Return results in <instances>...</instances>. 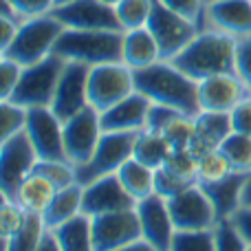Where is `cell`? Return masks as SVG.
Segmentation results:
<instances>
[{"label": "cell", "instance_id": "obj_1", "mask_svg": "<svg viewBox=\"0 0 251 251\" xmlns=\"http://www.w3.org/2000/svg\"><path fill=\"white\" fill-rule=\"evenodd\" d=\"M134 73V88L146 95L152 104H163L183 115L196 117L201 113L199 82L178 71L170 60H159Z\"/></svg>", "mask_w": 251, "mask_h": 251}, {"label": "cell", "instance_id": "obj_2", "mask_svg": "<svg viewBox=\"0 0 251 251\" xmlns=\"http://www.w3.org/2000/svg\"><path fill=\"white\" fill-rule=\"evenodd\" d=\"M170 62L194 82L221 73H236V38L216 29L199 31L194 40Z\"/></svg>", "mask_w": 251, "mask_h": 251}, {"label": "cell", "instance_id": "obj_3", "mask_svg": "<svg viewBox=\"0 0 251 251\" xmlns=\"http://www.w3.org/2000/svg\"><path fill=\"white\" fill-rule=\"evenodd\" d=\"M53 53L66 62H82L88 66L124 62V31L64 29Z\"/></svg>", "mask_w": 251, "mask_h": 251}, {"label": "cell", "instance_id": "obj_4", "mask_svg": "<svg viewBox=\"0 0 251 251\" xmlns=\"http://www.w3.org/2000/svg\"><path fill=\"white\" fill-rule=\"evenodd\" d=\"M62 31H64V25L51 13L29 18L20 25L16 40L11 42V47L2 51V57L20 64L22 69L38 64L53 53Z\"/></svg>", "mask_w": 251, "mask_h": 251}, {"label": "cell", "instance_id": "obj_5", "mask_svg": "<svg viewBox=\"0 0 251 251\" xmlns=\"http://www.w3.org/2000/svg\"><path fill=\"white\" fill-rule=\"evenodd\" d=\"M64 66H66V60L55 55V53H51L49 57H44L42 62H38L33 66H25L20 79H18L16 91L4 101L18 104L26 110L44 108V106L51 108L53 95H55V88Z\"/></svg>", "mask_w": 251, "mask_h": 251}, {"label": "cell", "instance_id": "obj_6", "mask_svg": "<svg viewBox=\"0 0 251 251\" xmlns=\"http://www.w3.org/2000/svg\"><path fill=\"white\" fill-rule=\"evenodd\" d=\"M134 139L137 132H104L91 159L75 168V181L79 185H88L101 176L117 174L126 161L132 159Z\"/></svg>", "mask_w": 251, "mask_h": 251}, {"label": "cell", "instance_id": "obj_7", "mask_svg": "<svg viewBox=\"0 0 251 251\" xmlns=\"http://www.w3.org/2000/svg\"><path fill=\"white\" fill-rule=\"evenodd\" d=\"M35 161L38 154L25 130L0 141V194L4 201H16L18 187L33 172Z\"/></svg>", "mask_w": 251, "mask_h": 251}, {"label": "cell", "instance_id": "obj_8", "mask_svg": "<svg viewBox=\"0 0 251 251\" xmlns=\"http://www.w3.org/2000/svg\"><path fill=\"white\" fill-rule=\"evenodd\" d=\"M134 91H137L134 88V73L124 62L91 66V73H88V104L95 110L104 113V110L113 108L115 104L126 100L128 95H132Z\"/></svg>", "mask_w": 251, "mask_h": 251}, {"label": "cell", "instance_id": "obj_9", "mask_svg": "<svg viewBox=\"0 0 251 251\" xmlns=\"http://www.w3.org/2000/svg\"><path fill=\"white\" fill-rule=\"evenodd\" d=\"M146 26L159 44L161 60H172L174 55H178L199 33L196 25L168 9L161 0H152L150 18H148Z\"/></svg>", "mask_w": 251, "mask_h": 251}, {"label": "cell", "instance_id": "obj_10", "mask_svg": "<svg viewBox=\"0 0 251 251\" xmlns=\"http://www.w3.org/2000/svg\"><path fill=\"white\" fill-rule=\"evenodd\" d=\"M25 132L29 137L38 159L69 161L66 159V150H64V124L57 119V115L49 106L26 110Z\"/></svg>", "mask_w": 251, "mask_h": 251}, {"label": "cell", "instance_id": "obj_11", "mask_svg": "<svg viewBox=\"0 0 251 251\" xmlns=\"http://www.w3.org/2000/svg\"><path fill=\"white\" fill-rule=\"evenodd\" d=\"M91 231H93V247H95V251H115L143 238L141 223H139L134 207L93 216Z\"/></svg>", "mask_w": 251, "mask_h": 251}, {"label": "cell", "instance_id": "obj_12", "mask_svg": "<svg viewBox=\"0 0 251 251\" xmlns=\"http://www.w3.org/2000/svg\"><path fill=\"white\" fill-rule=\"evenodd\" d=\"M53 18L64 25V29L79 31H124L113 4L101 0H73V2L53 7Z\"/></svg>", "mask_w": 251, "mask_h": 251}, {"label": "cell", "instance_id": "obj_13", "mask_svg": "<svg viewBox=\"0 0 251 251\" xmlns=\"http://www.w3.org/2000/svg\"><path fill=\"white\" fill-rule=\"evenodd\" d=\"M101 134H104V130H101V115H100V110H95L93 106H86V108L79 110L77 115L66 119L64 122L66 159H69L75 168L84 165L93 156Z\"/></svg>", "mask_w": 251, "mask_h": 251}, {"label": "cell", "instance_id": "obj_14", "mask_svg": "<svg viewBox=\"0 0 251 251\" xmlns=\"http://www.w3.org/2000/svg\"><path fill=\"white\" fill-rule=\"evenodd\" d=\"M165 201L176 229H214V225L218 223L216 209L199 183Z\"/></svg>", "mask_w": 251, "mask_h": 251}, {"label": "cell", "instance_id": "obj_15", "mask_svg": "<svg viewBox=\"0 0 251 251\" xmlns=\"http://www.w3.org/2000/svg\"><path fill=\"white\" fill-rule=\"evenodd\" d=\"M88 73L91 66L82 62H66L64 71L60 75L55 95L51 101V110L57 115L62 124L84 110L88 104Z\"/></svg>", "mask_w": 251, "mask_h": 251}, {"label": "cell", "instance_id": "obj_16", "mask_svg": "<svg viewBox=\"0 0 251 251\" xmlns=\"http://www.w3.org/2000/svg\"><path fill=\"white\" fill-rule=\"evenodd\" d=\"M137 216L141 223V236L146 243H150L156 251H170L174 238L172 216H170L168 201L159 194H150L137 203Z\"/></svg>", "mask_w": 251, "mask_h": 251}, {"label": "cell", "instance_id": "obj_17", "mask_svg": "<svg viewBox=\"0 0 251 251\" xmlns=\"http://www.w3.org/2000/svg\"><path fill=\"white\" fill-rule=\"evenodd\" d=\"M137 207V201L128 194V190L122 185L117 174H108L97 181L84 185L82 196V214L86 216H100V214L119 212V209Z\"/></svg>", "mask_w": 251, "mask_h": 251}, {"label": "cell", "instance_id": "obj_18", "mask_svg": "<svg viewBox=\"0 0 251 251\" xmlns=\"http://www.w3.org/2000/svg\"><path fill=\"white\" fill-rule=\"evenodd\" d=\"M245 97H249V91L236 73L212 75L199 82L201 113H231Z\"/></svg>", "mask_w": 251, "mask_h": 251}, {"label": "cell", "instance_id": "obj_19", "mask_svg": "<svg viewBox=\"0 0 251 251\" xmlns=\"http://www.w3.org/2000/svg\"><path fill=\"white\" fill-rule=\"evenodd\" d=\"M207 29L238 38L251 35V0H218L205 7Z\"/></svg>", "mask_w": 251, "mask_h": 251}, {"label": "cell", "instance_id": "obj_20", "mask_svg": "<svg viewBox=\"0 0 251 251\" xmlns=\"http://www.w3.org/2000/svg\"><path fill=\"white\" fill-rule=\"evenodd\" d=\"M152 101L139 91L128 95L113 108L104 110L101 115V130L104 132H141L148 122V110Z\"/></svg>", "mask_w": 251, "mask_h": 251}, {"label": "cell", "instance_id": "obj_21", "mask_svg": "<svg viewBox=\"0 0 251 251\" xmlns=\"http://www.w3.org/2000/svg\"><path fill=\"white\" fill-rule=\"evenodd\" d=\"M249 174H240V172H231L225 178L214 183H199L205 190V194L209 196L214 209H216L218 221L223 218H231L236 214V209H240V199H243V187L247 181Z\"/></svg>", "mask_w": 251, "mask_h": 251}, {"label": "cell", "instance_id": "obj_22", "mask_svg": "<svg viewBox=\"0 0 251 251\" xmlns=\"http://www.w3.org/2000/svg\"><path fill=\"white\" fill-rule=\"evenodd\" d=\"M194 119H196V134L190 146V152L194 156L203 154L207 150H214V148H221V143L234 132L229 113H207V110H203Z\"/></svg>", "mask_w": 251, "mask_h": 251}, {"label": "cell", "instance_id": "obj_23", "mask_svg": "<svg viewBox=\"0 0 251 251\" xmlns=\"http://www.w3.org/2000/svg\"><path fill=\"white\" fill-rule=\"evenodd\" d=\"M161 60V51L154 35L148 26L132 31H124V64L132 71H141L156 64Z\"/></svg>", "mask_w": 251, "mask_h": 251}, {"label": "cell", "instance_id": "obj_24", "mask_svg": "<svg viewBox=\"0 0 251 251\" xmlns=\"http://www.w3.org/2000/svg\"><path fill=\"white\" fill-rule=\"evenodd\" d=\"M82 196H84V185H79V183L57 190L53 201L49 203V207L42 212L44 227L55 229V227L64 225L66 221L75 218L77 214H82Z\"/></svg>", "mask_w": 251, "mask_h": 251}, {"label": "cell", "instance_id": "obj_25", "mask_svg": "<svg viewBox=\"0 0 251 251\" xmlns=\"http://www.w3.org/2000/svg\"><path fill=\"white\" fill-rule=\"evenodd\" d=\"M57 187L53 185L49 178H44L42 174L31 172L29 176L22 181V185L18 187L16 203L20 207H25L29 214H38L42 216V212L49 207V203L53 201Z\"/></svg>", "mask_w": 251, "mask_h": 251}, {"label": "cell", "instance_id": "obj_26", "mask_svg": "<svg viewBox=\"0 0 251 251\" xmlns=\"http://www.w3.org/2000/svg\"><path fill=\"white\" fill-rule=\"evenodd\" d=\"M62 251H95L93 247L91 216L77 214L75 218L66 221L64 225L51 229Z\"/></svg>", "mask_w": 251, "mask_h": 251}, {"label": "cell", "instance_id": "obj_27", "mask_svg": "<svg viewBox=\"0 0 251 251\" xmlns=\"http://www.w3.org/2000/svg\"><path fill=\"white\" fill-rule=\"evenodd\" d=\"M170 152H172V146L163 137V132H154V130H148V128L137 132L134 148H132V159L141 161L143 165H148L152 170H159L165 163Z\"/></svg>", "mask_w": 251, "mask_h": 251}, {"label": "cell", "instance_id": "obj_28", "mask_svg": "<svg viewBox=\"0 0 251 251\" xmlns=\"http://www.w3.org/2000/svg\"><path fill=\"white\" fill-rule=\"evenodd\" d=\"M122 185L128 190V194L132 196L134 201H141L146 196L154 194V170L143 165L141 161L137 159H128L126 163L119 168L117 172Z\"/></svg>", "mask_w": 251, "mask_h": 251}, {"label": "cell", "instance_id": "obj_29", "mask_svg": "<svg viewBox=\"0 0 251 251\" xmlns=\"http://www.w3.org/2000/svg\"><path fill=\"white\" fill-rule=\"evenodd\" d=\"M221 152L227 156L234 172L251 174V137L240 132H231L221 143Z\"/></svg>", "mask_w": 251, "mask_h": 251}, {"label": "cell", "instance_id": "obj_30", "mask_svg": "<svg viewBox=\"0 0 251 251\" xmlns=\"http://www.w3.org/2000/svg\"><path fill=\"white\" fill-rule=\"evenodd\" d=\"M196 172H199V183H214L225 178L234 170H231L227 156L221 152V148H214V150H207L196 156Z\"/></svg>", "mask_w": 251, "mask_h": 251}, {"label": "cell", "instance_id": "obj_31", "mask_svg": "<svg viewBox=\"0 0 251 251\" xmlns=\"http://www.w3.org/2000/svg\"><path fill=\"white\" fill-rule=\"evenodd\" d=\"M44 231H47V227H44V223H42V216L29 214L26 225L22 227L13 238L2 240V251H35Z\"/></svg>", "mask_w": 251, "mask_h": 251}, {"label": "cell", "instance_id": "obj_32", "mask_svg": "<svg viewBox=\"0 0 251 251\" xmlns=\"http://www.w3.org/2000/svg\"><path fill=\"white\" fill-rule=\"evenodd\" d=\"M170 251H216L214 229H176Z\"/></svg>", "mask_w": 251, "mask_h": 251}, {"label": "cell", "instance_id": "obj_33", "mask_svg": "<svg viewBox=\"0 0 251 251\" xmlns=\"http://www.w3.org/2000/svg\"><path fill=\"white\" fill-rule=\"evenodd\" d=\"M150 9H152V0H122L115 7V11H117L122 29L132 31L146 26L148 18H150Z\"/></svg>", "mask_w": 251, "mask_h": 251}, {"label": "cell", "instance_id": "obj_34", "mask_svg": "<svg viewBox=\"0 0 251 251\" xmlns=\"http://www.w3.org/2000/svg\"><path fill=\"white\" fill-rule=\"evenodd\" d=\"M196 134V119L190 115H178L165 126L163 137L170 141L172 150H190Z\"/></svg>", "mask_w": 251, "mask_h": 251}, {"label": "cell", "instance_id": "obj_35", "mask_svg": "<svg viewBox=\"0 0 251 251\" xmlns=\"http://www.w3.org/2000/svg\"><path fill=\"white\" fill-rule=\"evenodd\" d=\"M168 174L176 176L178 181L185 183H199V172H196V156L190 150H172L161 165Z\"/></svg>", "mask_w": 251, "mask_h": 251}, {"label": "cell", "instance_id": "obj_36", "mask_svg": "<svg viewBox=\"0 0 251 251\" xmlns=\"http://www.w3.org/2000/svg\"><path fill=\"white\" fill-rule=\"evenodd\" d=\"M33 172L42 174L44 178H49L57 190L77 183L75 181V165L69 163V161H44V159H38L35 161V165H33Z\"/></svg>", "mask_w": 251, "mask_h": 251}, {"label": "cell", "instance_id": "obj_37", "mask_svg": "<svg viewBox=\"0 0 251 251\" xmlns=\"http://www.w3.org/2000/svg\"><path fill=\"white\" fill-rule=\"evenodd\" d=\"M214 245L216 251H247L249 247L231 218H223L214 225Z\"/></svg>", "mask_w": 251, "mask_h": 251}, {"label": "cell", "instance_id": "obj_38", "mask_svg": "<svg viewBox=\"0 0 251 251\" xmlns=\"http://www.w3.org/2000/svg\"><path fill=\"white\" fill-rule=\"evenodd\" d=\"M29 212L25 207L16 203V201H4L2 199V207H0V236L2 240H9L26 225Z\"/></svg>", "mask_w": 251, "mask_h": 251}, {"label": "cell", "instance_id": "obj_39", "mask_svg": "<svg viewBox=\"0 0 251 251\" xmlns=\"http://www.w3.org/2000/svg\"><path fill=\"white\" fill-rule=\"evenodd\" d=\"M26 126V108L11 101H0V141L22 132Z\"/></svg>", "mask_w": 251, "mask_h": 251}, {"label": "cell", "instance_id": "obj_40", "mask_svg": "<svg viewBox=\"0 0 251 251\" xmlns=\"http://www.w3.org/2000/svg\"><path fill=\"white\" fill-rule=\"evenodd\" d=\"M168 9H172L174 13H178L181 18L190 20L192 25H196L199 31L207 29V18H205V0H161Z\"/></svg>", "mask_w": 251, "mask_h": 251}, {"label": "cell", "instance_id": "obj_41", "mask_svg": "<svg viewBox=\"0 0 251 251\" xmlns=\"http://www.w3.org/2000/svg\"><path fill=\"white\" fill-rule=\"evenodd\" d=\"M236 75L251 95V35L236 40Z\"/></svg>", "mask_w": 251, "mask_h": 251}, {"label": "cell", "instance_id": "obj_42", "mask_svg": "<svg viewBox=\"0 0 251 251\" xmlns=\"http://www.w3.org/2000/svg\"><path fill=\"white\" fill-rule=\"evenodd\" d=\"M20 75H22V66L7 60V57H2V62H0V101L11 97V93L18 86Z\"/></svg>", "mask_w": 251, "mask_h": 251}, {"label": "cell", "instance_id": "obj_43", "mask_svg": "<svg viewBox=\"0 0 251 251\" xmlns=\"http://www.w3.org/2000/svg\"><path fill=\"white\" fill-rule=\"evenodd\" d=\"M194 185V183H185V181H178L176 176L168 174L163 168L154 170V194L163 196V199H172L176 196L178 192H183L185 187Z\"/></svg>", "mask_w": 251, "mask_h": 251}, {"label": "cell", "instance_id": "obj_44", "mask_svg": "<svg viewBox=\"0 0 251 251\" xmlns=\"http://www.w3.org/2000/svg\"><path fill=\"white\" fill-rule=\"evenodd\" d=\"M13 4V9L18 11V16L22 20H29V18H38V16H47L53 11L55 7V0H9Z\"/></svg>", "mask_w": 251, "mask_h": 251}, {"label": "cell", "instance_id": "obj_45", "mask_svg": "<svg viewBox=\"0 0 251 251\" xmlns=\"http://www.w3.org/2000/svg\"><path fill=\"white\" fill-rule=\"evenodd\" d=\"M178 110L170 108V106H163V104H152L150 110H148V122H146V128L148 130H154V132H163L165 126L172 122L174 117H178Z\"/></svg>", "mask_w": 251, "mask_h": 251}, {"label": "cell", "instance_id": "obj_46", "mask_svg": "<svg viewBox=\"0 0 251 251\" xmlns=\"http://www.w3.org/2000/svg\"><path fill=\"white\" fill-rule=\"evenodd\" d=\"M229 115H231V128H234V132L251 137V95L245 97Z\"/></svg>", "mask_w": 251, "mask_h": 251}, {"label": "cell", "instance_id": "obj_47", "mask_svg": "<svg viewBox=\"0 0 251 251\" xmlns=\"http://www.w3.org/2000/svg\"><path fill=\"white\" fill-rule=\"evenodd\" d=\"M20 25L22 22L13 20V18H2L0 16V53H2L4 49L11 47V42L16 40V35H18Z\"/></svg>", "mask_w": 251, "mask_h": 251}, {"label": "cell", "instance_id": "obj_48", "mask_svg": "<svg viewBox=\"0 0 251 251\" xmlns=\"http://www.w3.org/2000/svg\"><path fill=\"white\" fill-rule=\"evenodd\" d=\"M234 225L238 227V231L243 234V238L247 240V245H251V207H240L236 209V214L231 216Z\"/></svg>", "mask_w": 251, "mask_h": 251}, {"label": "cell", "instance_id": "obj_49", "mask_svg": "<svg viewBox=\"0 0 251 251\" xmlns=\"http://www.w3.org/2000/svg\"><path fill=\"white\" fill-rule=\"evenodd\" d=\"M35 251H62L51 229H47V231H44V234H42V238H40L38 249H35Z\"/></svg>", "mask_w": 251, "mask_h": 251}, {"label": "cell", "instance_id": "obj_50", "mask_svg": "<svg viewBox=\"0 0 251 251\" xmlns=\"http://www.w3.org/2000/svg\"><path fill=\"white\" fill-rule=\"evenodd\" d=\"M115 251H156V249L141 238V240H134V243L126 245V247H122V249H115Z\"/></svg>", "mask_w": 251, "mask_h": 251}, {"label": "cell", "instance_id": "obj_51", "mask_svg": "<svg viewBox=\"0 0 251 251\" xmlns=\"http://www.w3.org/2000/svg\"><path fill=\"white\" fill-rule=\"evenodd\" d=\"M240 207H251V174L245 181V187H243V199H240Z\"/></svg>", "mask_w": 251, "mask_h": 251}, {"label": "cell", "instance_id": "obj_52", "mask_svg": "<svg viewBox=\"0 0 251 251\" xmlns=\"http://www.w3.org/2000/svg\"><path fill=\"white\" fill-rule=\"evenodd\" d=\"M101 2H106V4H113V7H117L122 0H101Z\"/></svg>", "mask_w": 251, "mask_h": 251}, {"label": "cell", "instance_id": "obj_53", "mask_svg": "<svg viewBox=\"0 0 251 251\" xmlns=\"http://www.w3.org/2000/svg\"><path fill=\"white\" fill-rule=\"evenodd\" d=\"M66 2H73V0H55V7H60V4H66Z\"/></svg>", "mask_w": 251, "mask_h": 251}, {"label": "cell", "instance_id": "obj_54", "mask_svg": "<svg viewBox=\"0 0 251 251\" xmlns=\"http://www.w3.org/2000/svg\"><path fill=\"white\" fill-rule=\"evenodd\" d=\"M209 2H218V0H205V4H209Z\"/></svg>", "mask_w": 251, "mask_h": 251}, {"label": "cell", "instance_id": "obj_55", "mask_svg": "<svg viewBox=\"0 0 251 251\" xmlns=\"http://www.w3.org/2000/svg\"><path fill=\"white\" fill-rule=\"evenodd\" d=\"M247 251H251V245H249V247H247Z\"/></svg>", "mask_w": 251, "mask_h": 251}]
</instances>
